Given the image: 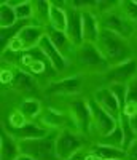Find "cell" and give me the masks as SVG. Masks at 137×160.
<instances>
[{
    "mask_svg": "<svg viewBox=\"0 0 137 160\" xmlns=\"http://www.w3.org/2000/svg\"><path fill=\"white\" fill-rule=\"evenodd\" d=\"M51 3L53 2H34L35 11H34V22L37 26H42V28L48 29L50 26V11H51Z\"/></svg>",
    "mask_w": 137,
    "mask_h": 160,
    "instance_id": "7402d4cb",
    "label": "cell"
},
{
    "mask_svg": "<svg viewBox=\"0 0 137 160\" xmlns=\"http://www.w3.org/2000/svg\"><path fill=\"white\" fill-rule=\"evenodd\" d=\"M65 111L68 112L70 118L73 120L75 128L83 133L85 136H89L91 133V109L89 101L83 96L68 98L65 99Z\"/></svg>",
    "mask_w": 137,
    "mask_h": 160,
    "instance_id": "8992f818",
    "label": "cell"
},
{
    "mask_svg": "<svg viewBox=\"0 0 137 160\" xmlns=\"http://www.w3.org/2000/svg\"><path fill=\"white\" fill-rule=\"evenodd\" d=\"M85 160H104L102 157H99V155H96V154H92V152H89L88 155H86V158Z\"/></svg>",
    "mask_w": 137,
    "mask_h": 160,
    "instance_id": "836d02e7",
    "label": "cell"
},
{
    "mask_svg": "<svg viewBox=\"0 0 137 160\" xmlns=\"http://www.w3.org/2000/svg\"><path fill=\"white\" fill-rule=\"evenodd\" d=\"M2 128L5 131H8L10 135L18 139V141H27V139H38V138H45L48 135H51V130H48L46 127H43L40 122H27V125H24L22 128H8L5 125H2Z\"/></svg>",
    "mask_w": 137,
    "mask_h": 160,
    "instance_id": "5bb4252c",
    "label": "cell"
},
{
    "mask_svg": "<svg viewBox=\"0 0 137 160\" xmlns=\"http://www.w3.org/2000/svg\"><path fill=\"white\" fill-rule=\"evenodd\" d=\"M68 26V16L67 10L64 7V2H53L51 3V11H50V26L48 29L58 31V32H67Z\"/></svg>",
    "mask_w": 137,
    "mask_h": 160,
    "instance_id": "e0dca14e",
    "label": "cell"
},
{
    "mask_svg": "<svg viewBox=\"0 0 137 160\" xmlns=\"http://www.w3.org/2000/svg\"><path fill=\"white\" fill-rule=\"evenodd\" d=\"M96 45L107 59V62L110 64V68L134 58V47L131 40L107 29H101L99 40Z\"/></svg>",
    "mask_w": 137,
    "mask_h": 160,
    "instance_id": "6da1fadb",
    "label": "cell"
},
{
    "mask_svg": "<svg viewBox=\"0 0 137 160\" xmlns=\"http://www.w3.org/2000/svg\"><path fill=\"white\" fill-rule=\"evenodd\" d=\"M19 154H21L19 141L15 139L8 131L2 128V135H0V160H15Z\"/></svg>",
    "mask_w": 137,
    "mask_h": 160,
    "instance_id": "d6986e66",
    "label": "cell"
},
{
    "mask_svg": "<svg viewBox=\"0 0 137 160\" xmlns=\"http://www.w3.org/2000/svg\"><path fill=\"white\" fill-rule=\"evenodd\" d=\"M121 114L125 117H132L137 114V102H126L125 108H123Z\"/></svg>",
    "mask_w": 137,
    "mask_h": 160,
    "instance_id": "1f68e13d",
    "label": "cell"
},
{
    "mask_svg": "<svg viewBox=\"0 0 137 160\" xmlns=\"http://www.w3.org/2000/svg\"><path fill=\"white\" fill-rule=\"evenodd\" d=\"M15 160H35V158H32V157H29V155H26V154H19Z\"/></svg>",
    "mask_w": 137,
    "mask_h": 160,
    "instance_id": "e575fe53",
    "label": "cell"
},
{
    "mask_svg": "<svg viewBox=\"0 0 137 160\" xmlns=\"http://www.w3.org/2000/svg\"><path fill=\"white\" fill-rule=\"evenodd\" d=\"M15 74H16V68L5 66V68L0 71V83L2 85H11L13 80H15Z\"/></svg>",
    "mask_w": 137,
    "mask_h": 160,
    "instance_id": "f1b7e54d",
    "label": "cell"
},
{
    "mask_svg": "<svg viewBox=\"0 0 137 160\" xmlns=\"http://www.w3.org/2000/svg\"><path fill=\"white\" fill-rule=\"evenodd\" d=\"M72 66L75 68V74L91 77H102L110 69V64L107 62L96 43H81L75 51Z\"/></svg>",
    "mask_w": 137,
    "mask_h": 160,
    "instance_id": "7a4b0ae2",
    "label": "cell"
},
{
    "mask_svg": "<svg viewBox=\"0 0 137 160\" xmlns=\"http://www.w3.org/2000/svg\"><path fill=\"white\" fill-rule=\"evenodd\" d=\"M86 138L88 136L83 133L72 128L61 130L56 136V152L59 160H68L80 151L86 149Z\"/></svg>",
    "mask_w": 137,
    "mask_h": 160,
    "instance_id": "5b68a950",
    "label": "cell"
},
{
    "mask_svg": "<svg viewBox=\"0 0 137 160\" xmlns=\"http://www.w3.org/2000/svg\"><path fill=\"white\" fill-rule=\"evenodd\" d=\"M99 24H101V29H107V31L115 32V34L125 37V38H129V40L135 35V31H137L134 28V24L123 16L118 8L99 16Z\"/></svg>",
    "mask_w": 137,
    "mask_h": 160,
    "instance_id": "9c48e42d",
    "label": "cell"
},
{
    "mask_svg": "<svg viewBox=\"0 0 137 160\" xmlns=\"http://www.w3.org/2000/svg\"><path fill=\"white\" fill-rule=\"evenodd\" d=\"M81 19H83V43H97L101 34L99 18L91 10H85L81 11Z\"/></svg>",
    "mask_w": 137,
    "mask_h": 160,
    "instance_id": "9a60e30c",
    "label": "cell"
},
{
    "mask_svg": "<svg viewBox=\"0 0 137 160\" xmlns=\"http://www.w3.org/2000/svg\"><path fill=\"white\" fill-rule=\"evenodd\" d=\"M126 160H137V138L128 146V149H126Z\"/></svg>",
    "mask_w": 137,
    "mask_h": 160,
    "instance_id": "4dcf8cb0",
    "label": "cell"
},
{
    "mask_svg": "<svg viewBox=\"0 0 137 160\" xmlns=\"http://www.w3.org/2000/svg\"><path fill=\"white\" fill-rule=\"evenodd\" d=\"M137 77V58H131L126 62H121L116 66H112L101 78H102V85H128L131 80Z\"/></svg>",
    "mask_w": 137,
    "mask_h": 160,
    "instance_id": "ba28073f",
    "label": "cell"
},
{
    "mask_svg": "<svg viewBox=\"0 0 137 160\" xmlns=\"http://www.w3.org/2000/svg\"><path fill=\"white\" fill-rule=\"evenodd\" d=\"M108 88L112 90V93L116 96L120 106H121V111L126 104V95H128V85H120V83H115V85H108Z\"/></svg>",
    "mask_w": 137,
    "mask_h": 160,
    "instance_id": "83f0119b",
    "label": "cell"
},
{
    "mask_svg": "<svg viewBox=\"0 0 137 160\" xmlns=\"http://www.w3.org/2000/svg\"><path fill=\"white\" fill-rule=\"evenodd\" d=\"M89 152L102 157L104 160H126V151L125 149L101 144V142H94L89 148Z\"/></svg>",
    "mask_w": 137,
    "mask_h": 160,
    "instance_id": "44dd1931",
    "label": "cell"
},
{
    "mask_svg": "<svg viewBox=\"0 0 137 160\" xmlns=\"http://www.w3.org/2000/svg\"><path fill=\"white\" fill-rule=\"evenodd\" d=\"M59 131H53L51 135L38 139L19 141V151L35 160H59L56 152V136Z\"/></svg>",
    "mask_w": 137,
    "mask_h": 160,
    "instance_id": "277c9868",
    "label": "cell"
},
{
    "mask_svg": "<svg viewBox=\"0 0 137 160\" xmlns=\"http://www.w3.org/2000/svg\"><path fill=\"white\" fill-rule=\"evenodd\" d=\"M18 16H16V10L13 8L11 5H8V2L0 3V28L2 29H7V28H11L18 22Z\"/></svg>",
    "mask_w": 137,
    "mask_h": 160,
    "instance_id": "603a6c76",
    "label": "cell"
},
{
    "mask_svg": "<svg viewBox=\"0 0 137 160\" xmlns=\"http://www.w3.org/2000/svg\"><path fill=\"white\" fill-rule=\"evenodd\" d=\"M118 10L128 21L134 24L137 29V0H126V2H118Z\"/></svg>",
    "mask_w": 137,
    "mask_h": 160,
    "instance_id": "d4e9b609",
    "label": "cell"
},
{
    "mask_svg": "<svg viewBox=\"0 0 137 160\" xmlns=\"http://www.w3.org/2000/svg\"><path fill=\"white\" fill-rule=\"evenodd\" d=\"M91 98L97 102L107 114H110L115 120H120V117H121V106H120L116 96L113 95L112 90L108 88V87L102 85L99 88H96L92 91V96Z\"/></svg>",
    "mask_w": 137,
    "mask_h": 160,
    "instance_id": "7c38bea8",
    "label": "cell"
},
{
    "mask_svg": "<svg viewBox=\"0 0 137 160\" xmlns=\"http://www.w3.org/2000/svg\"><path fill=\"white\" fill-rule=\"evenodd\" d=\"M38 48H40V51H42L43 55L46 56V59L50 61L53 71L56 72L58 75H62L64 72H67L68 69H70V62H68V61L62 56V53L53 45V42L50 40L48 35H45V37L42 38V42H40Z\"/></svg>",
    "mask_w": 137,
    "mask_h": 160,
    "instance_id": "30bf717a",
    "label": "cell"
},
{
    "mask_svg": "<svg viewBox=\"0 0 137 160\" xmlns=\"http://www.w3.org/2000/svg\"><path fill=\"white\" fill-rule=\"evenodd\" d=\"M43 108H45L43 102L38 98H24L18 106V109L26 115V118L29 122H37L43 112Z\"/></svg>",
    "mask_w": 137,
    "mask_h": 160,
    "instance_id": "ffe728a7",
    "label": "cell"
},
{
    "mask_svg": "<svg viewBox=\"0 0 137 160\" xmlns=\"http://www.w3.org/2000/svg\"><path fill=\"white\" fill-rule=\"evenodd\" d=\"M16 10V16L19 21H32L34 19V2H27V0H21V2L15 7Z\"/></svg>",
    "mask_w": 137,
    "mask_h": 160,
    "instance_id": "484cf974",
    "label": "cell"
},
{
    "mask_svg": "<svg viewBox=\"0 0 137 160\" xmlns=\"http://www.w3.org/2000/svg\"><path fill=\"white\" fill-rule=\"evenodd\" d=\"M96 142H101V144H107V146H113V148H120V149H125V133H123L121 125L118 123L116 128L108 133L107 136L97 139Z\"/></svg>",
    "mask_w": 137,
    "mask_h": 160,
    "instance_id": "cb8c5ba5",
    "label": "cell"
},
{
    "mask_svg": "<svg viewBox=\"0 0 137 160\" xmlns=\"http://www.w3.org/2000/svg\"><path fill=\"white\" fill-rule=\"evenodd\" d=\"M128 122H129V127H131V130L134 131V135L137 138V114L132 115V117H128Z\"/></svg>",
    "mask_w": 137,
    "mask_h": 160,
    "instance_id": "d6a6232c",
    "label": "cell"
},
{
    "mask_svg": "<svg viewBox=\"0 0 137 160\" xmlns=\"http://www.w3.org/2000/svg\"><path fill=\"white\" fill-rule=\"evenodd\" d=\"M126 102H137V77L128 83V95Z\"/></svg>",
    "mask_w": 137,
    "mask_h": 160,
    "instance_id": "f546056e",
    "label": "cell"
},
{
    "mask_svg": "<svg viewBox=\"0 0 137 160\" xmlns=\"http://www.w3.org/2000/svg\"><path fill=\"white\" fill-rule=\"evenodd\" d=\"M45 35H46V29L42 28V26H37V24L26 26V28L19 32V37H21L22 43L26 47V51L37 48Z\"/></svg>",
    "mask_w": 137,
    "mask_h": 160,
    "instance_id": "ac0fdd59",
    "label": "cell"
},
{
    "mask_svg": "<svg viewBox=\"0 0 137 160\" xmlns=\"http://www.w3.org/2000/svg\"><path fill=\"white\" fill-rule=\"evenodd\" d=\"M64 7L67 10L68 16V26H67V37L70 42L78 48L83 43V19H81V11L70 5V2H64Z\"/></svg>",
    "mask_w": 137,
    "mask_h": 160,
    "instance_id": "4fadbf2b",
    "label": "cell"
},
{
    "mask_svg": "<svg viewBox=\"0 0 137 160\" xmlns=\"http://www.w3.org/2000/svg\"><path fill=\"white\" fill-rule=\"evenodd\" d=\"M85 77L81 74H72V75H65L56 80H51L48 87L43 88V95L48 98H77L81 96V93L85 90Z\"/></svg>",
    "mask_w": 137,
    "mask_h": 160,
    "instance_id": "3957f363",
    "label": "cell"
},
{
    "mask_svg": "<svg viewBox=\"0 0 137 160\" xmlns=\"http://www.w3.org/2000/svg\"><path fill=\"white\" fill-rule=\"evenodd\" d=\"M88 101H89V109H91V133H89V136L96 135L101 139L116 128L118 120H115L110 114H107L92 98H89Z\"/></svg>",
    "mask_w": 137,
    "mask_h": 160,
    "instance_id": "52a82bcc",
    "label": "cell"
},
{
    "mask_svg": "<svg viewBox=\"0 0 137 160\" xmlns=\"http://www.w3.org/2000/svg\"><path fill=\"white\" fill-rule=\"evenodd\" d=\"M10 87L15 93H18V95H21L24 98H35L37 93H40L38 82L35 80V77L19 68H16L15 80H13V83Z\"/></svg>",
    "mask_w": 137,
    "mask_h": 160,
    "instance_id": "8fae6325",
    "label": "cell"
},
{
    "mask_svg": "<svg viewBox=\"0 0 137 160\" xmlns=\"http://www.w3.org/2000/svg\"><path fill=\"white\" fill-rule=\"evenodd\" d=\"M46 35L50 37V40L53 42V45L56 47L62 56L70 62L72 66V61L75 58V51H77V47L70 42V38L67 37L65 32H58V31H53V29H46Z\"/></svg>",
    "mask_w": 137,
    "mask_h": 160,
    "instance_id": "2e32d148",
    "label": "cell"
},
{
    "mask_svg": "<svg viewBox=\"0 0 137 160\" xmlns=\"http://www.w3.org/2000/svg\"><path fill=\"white\" fill-rule=\"evenodd\" d=\"M27 122H29V120L26 118V115H24L19 109H15V111L8 115L7 122H5L3 125L8 127V128H22L24 125H27Z\"/></svg>",
    "mask_w": 137,
    "mask_h": 160,
    "instance_id": "4316f807",
    "label": "cell"
}]
</instances>
